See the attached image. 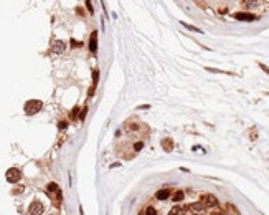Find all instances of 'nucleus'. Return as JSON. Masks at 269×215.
<instances>
[{"instance_id": "1", "label": "nucleus", "mask_w": 269, "mask_h": 215, "mask_svg": "<svg viewBox=\"0 0 269 215\" xmlns=\"http://www.w3.org/2000/svg\"><path fill=\"white\" fill-rule=\"evenodd\" d=\"M43 108V103L40 99H30L25 103V113L28 116L31 114H36V113H40V109Z\"/></svg>"}, {"instance_id": "2", "label": "nucleus", "mask_w": 269, "mask_h": 215, "mask_svg": "<svg viewBox=\"0 0 269 215\" xmlns=\"http://www.w3.org/2000/svg\"><path fill=\"white\" fill-rule=\"evenodd\" d=\"M5 177H7V180H9L10 184H17V182L22 179V170H20L18 167H10L5 172Z\"/></svg>"}, {"instance_id": "3", "label": "nucleus", "mask_w": 269, "mask_h": 215, "mask_svg": "<svg viewBox=\"0 0 269 215\" xmlns=\"http://www.w3.org/2000/svg\"><path fill=\"white\" fill-rule=\"evenodd\" d=\"M46 194H48V197L53 198V200H56V198H60V187H58V184H55V182H50V184L46 185Z\"/></svg>"}, {"instance_id": "4", "label": "nucleus", "mask_w": 269, "mask_h": 215, "mask_svg": "<svg viewBox=\"0 0 269 215\" xmlns=\"http://www.w3.org/2000/svg\"><path fill=\"white\" fill-rule=\"evenodd\" d=\"M200 202H202L205 207H216L218 205V198L215 195H211V194H203Z\"/></svg>"}, {"instance_id": "5", "label": "nucleus", "mask_w": 269, "mask_h": 215, "mask_svg": "<svg viewBox=\"0 0 269 215\" xmlns=\"http://www.w3.org/2000/svg\"><path fill=\"white\" fill-rule=\"evenodd\" d=\"M28 213L30 215H42L43 213V204L40 200H33L28 207Z\"/></svg>"}, {"instance_id": "6", "label": "nucleus", "mask_w": 269, "mask_h": 215, "mask_svg": "<svg viewBox=\"0 0 269 215\" xmlns=\"http://www.w3.org/2000/svg\"><path fill=\"white\" fill-rule=\"evenodd\" d=\"M64 48H66V45H64V42H61V40H55V42L51 43V51H53V53H56V55L63 53Z\"/></svg>"}, {"instance_id": "7", "label": "nucleus", "mask_w": 269, "mask_h": 215, "mask_svg": "<svg viewBox=\"0 0 269 215\" xmlns=\"http://www.w3.org/2000/svg\"><path fill=\"white\" fill-rule=\"evenodd\" d=\"M188 210L191 213H202L205 210V205L202 202H193V204H188Z\"/></svg>"}, {"instance_id": "8", "label": "nucleus", "mask_w": 269, "mask_h": 215, "mask_svg": "<svg viewBox=\"0 0 269 215\" xmlns=\"http://www.w3.org/2000/svg\"><path fill=\"white\" fill-rule=\"evenodd\" d=\"M234 18L236 20H243V22H253V20H256V17L253 13H244V12H238V13H234Z\"/></svg>"}, {"instance_id": "9", "label": "nucleus", "mask_w": 269, "mask_h": 215, "mask_svg": "<svg viewBox=\"0 0 269 215\" xmlns=\"http://www.w3.org/2000/svg\"><path fill=\"white\" fill-rule=\"evenodd\" d=\"M162 149H164L165 152H172L173 151V139L172 137H165V139H162Z\"/></svg>"}, {"instance_id": "10", "label": "nucleus", "mask_w": 269, "mask_h": 215, "mask_svg": "<svg viewBox=\"0 0 269 215\" xmlns=\"http://www.w3.org/2000/svg\"><path fill=\"white\" fill-rule=\"evenodd\" d=\"M185 213H187V207L183 205H173L169 212V215H185Z\"/></svg>"}, {"instance_id": "11", "label": "nucleus", "mask_w": 269, "mask_h": 215, "mask_svg": "<svg viewBox=\"0 0 269 215\" xmlns=\"http://www.w3.org/2000/svg\"><path fill=\"white\" fill-rule=\"evenodd\" d=\"M89 50L94 53L97 50V32H93L91 33V40H89Z\"/></svg>"}, {"instance_id": "12", "label": "nucleus", "mask_w": 269, "mask_h": 215, "mask_svg": "<svg viewBox=\"0 0 269 215\" xmlns=\"http://www.w3.org/2000/svg\"><path fill=\"white\" fill-rule=\"evenodd\" d=\"M155 198L157 200H167V198H170V190L169 189H160L155 194Z\"/></svg>"}, {"instance_id": "13", "label": "nucleus", "mask_w": 269, "mask_h": 215, "mask_svg": "<svg viewBox=\"0 0 269 215\" xmlns=\"http://www.w3.org/2000/svg\"><path fill=\"white\" fill-rule=\"evenodd\" d=\"M97 80H99V71L94 70V71H93V88H91V91H89V95H93V93H94V88H96V84H97Z\"/></svg>"}, {"instance_id": "14", "label": "nucleus", "mask_w": 269, "mask_h": 215, "mask_svg": "<svg viewBox=\"0 0 269 215\" xmlns=\"http://www.w3.org/2000/svg\"><path fill=\"white\" fill-rule=\"evenodd\" d=\"M183 197H185V194H183L182 190H177V192L172 195V200H173V202H182Z\"/></svg>"}, {"instance_id": "15", "label": "nucleus", "mask_w": 269, "mask_h": 215, "mask_svg": "<svg viewBox=\"0 0 269 215\" xmlns=\"http://www.w3.org/2000/svg\"><path fill=\"white\" fill-rule=\"evenodd\" d=\"M182 25H183V27H187V28H188V30H191V32L202 33V30H200V28H197V27H193V25H188V23H183V22H182Z\"/></svg>"}, {"instance_id": "16", "label": "nucleus", "mask_w": 269, "mask_h": 215, "mask_svg": "<svg viewBox=\"0 0 269 215\" xmlns=\"http://www.w3.org/2000/svg\"><path fill=\"white\" fill-rule=\"evenodd\" d=\"M142 149H144V143H142V141H139V143H136V144H134V151H136V152L142 151Z\"/></svg>"}, {"instance_id": "17", "label": "nucleus", "mask_w": 269, "mask_h": 215, "mask_svg": "<svg viewBox=\"0 0 269 215\" xmlns=\"http://www.w3.org/2000/svg\"><path fill=\"white\" fill-rule=\"evenodd\" d=\"M145 215H157V212H155V209H154V207H147Z\"/></svg>"}, {"instance_id": "18", "label": "nucleus", "mask_w": 269, "mask_h": 215, "mask_svg": "<svg viewBox=\"0 0 269 215\" xmlns=\"http://www.w3.org/2000/svg\"><path fill=\"white\" fill-rule=\"evenodd\" d=\"M78 113H79L78 108H73V111H71V119H76V117H78Z\"/></svg>"}, {"instance_id": "19", "label": "nucleus", "mask_w": 269, "mask_h": 215, "mask_svg": "<svg viewBox=\"0 0 269 215\" xmlns=\"http://www.w3.org/2000/svg\"><path fill=\"white\" fill-rule=\"evenodd\" d=\"M23 189H25L23 185H20V187H15V189H13V194H22Z\"/></svg>"}, {"instance_id": "20", "label": "nucleus", "mask_w": 269, "mask_h": 215, "mask_svg": "<svg viewBox=\"0 0 269 215\" xmlns=\"http://www.w3.org/2000/svg\"><path fill=\"white\" fill-rule=\"evenodd\" d=\"M86 113H88V108H84L83 111H81V114H79V119H84V117H86Z\"/></svg>"}, {"instance_id": "21", "label": "nucleus", "mask_w": 269, "mask_h": 215, "mask_svg": "<svg viewBox=\"0 0 269 215\" xmlns=\"http://www.w3.org/2000/svg\"><path fill=\"white\" fill-rule=\"evenodd\" d=\"M58 126H60V129H66V126H68V124H66V121H61Z\"/></svg>"}, {"instance_id": "22", "label": "nucleus", "mask_w": 269, "mask_h": 215, "mask_svg": "<svg viewBox=\"0 0 269 215\" xmlns=\"http://www.w3.org/2000/svg\"><path fill=\"white\" fill-rule=\"evenodd\" d=\"M243 5H258V2H243Z\"/></svg>"}, {"instance_id": "23", "label": "nucleus", "mask_w": 269, "mask_h": 215, "mask_svg": "<svg viewBox=\"0 0 269 215\" xmlns=\"http://www.w3.org/2000/svg\"><path fill=\"white\" fill-rule=\"evenodd\" d=\"M259 66H261V68H263V70H264V71H266V73H267V75H269V68H267V66H264V65H259Z\"/></svg>"}, {"instance_id": "24", "label": "nucleus", "mask_w": 269, "mask_h": 215, "mask_svg": "<svg viewBox=\"0 0 269 215\" xmlns=\"http://www.w3.org/2000/svg\"><path fill=\"white\" fill-rule=\"evenodd\" d=\"M86 7H88V10H89V12H93V7H91V2H86Z\"/></svg>"}, {"instance_id": "25", "label": "nucleus", "mask_w": 269, "mask_h": 215, "mask_svg": "<svg viewBox=\"0 0 269 215\" xmlns=\"http://www.w3.org/2000/svg\"><path fill=\"white\" fill-rule=\"evenodd\" d=\"M71 45H73V48H75V46H78L79 43H78V42H75V40H71Z\"/></svg>"}, {"instance_id": "26", "label": "nucleus", "mask_w": 269, "mask_h": 215, "mask_svg": "<svg viewBox=\"0 0 269 215\" xmlns=\"http://www.w3.org/2000/svg\"><path fill=\"white\" fill-rule=\"evenodd\" d=\"M211 215H223V213H218V212H215V213H211Z\"/></svg>"}]
</instances>
